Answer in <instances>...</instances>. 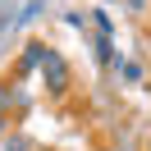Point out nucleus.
I'll list each match as a JSON object with an SVG mask.
<instances>
[{"label": "nucleus", "mask_w": 151, "mask_h": 151, "mask_svg": "<svg viewBox=\"0 0 151 151\" xmlns=\"http://www.w3.org/2000/svg\"><path fill=\"white\" fill-rule=\"evenodd\" d=\"M128 9H133V14H142V9H147V0H128Z\"/></svg>", "instance_id": "0eeeda50"}, {"label": "nucleus", "mask_w": 151, "mask_h": 151, "mask_svg": "<svg viewBox=\"0 0 151 151\" xmlns=\"http://www.w3.org/2000/svg\"><path fill=\"white\" fill-rule=\"evenodd\" d=\"M114 64H119L124 83H142V64H137V60H114Z\"/></svg>", "instance_id": "20e7f679"}, {"label": "nucleus", "mask_w": 151, "mask_h": 151, "mask_svg": "<svg viewBox=\"0 0 151 151\" xmlns=\"http://www.w3.org/2000/svg\"><path fill=\"white\" fill-rule=\"evenodd\" d=\"M92 50H96V64H101V69L114 64V41L105 37V32H96V37H92Z\"/></svg>", "instance_id": "7ed1b4c3"}, {"label": "nucleus", "mask_w": 151, "mask_h": 151, "mask_svg": "<svg viewBox=\"0 0 151 151\" xmlns=\"http://www.w3.org/2000/svg\"><path fill=\"white\" fill-rule=\"evenodd\" d=\"M46 41H41V37H32L28 41V46H23V55H19V78H32V73H37V69H41V60H46Z\"/></svg>", "instance_id": "f03ea898"}, {"label": "nucleus", "mask_w": 151, "mask_h": 151, "mask_svg": "<svg viewBox=\"0 0 151 151\" xmlns=\"http://www.w3.org/2000/svg\"><path fill=\"white\" fill-rule=\"evenodd\" d=\"M5 151H32V142H28V137H19V133H14V137H5Z\"/></svg>", "instance_id": "39448f33"}, {"label": "nucleus", "mask_w": 151, "mask_h": 151, "mask_svg": "<svg viewBox=\"0 0 151 151\" xmlns=\"http://www.w3.org/2000/svg\"><path fill=\"white\" fill-rule=\"evenodd\" d=\"M37 73H41V83H46V96L60 101V96L69 92V60L60 55V50H46V60H41Z\"/></svg>", "instance_id": "f257e3e1"}, {"label": "nucleus", "mask_w": 151, "mask_h": 151, "mask_svg": "<svg viewBox=\"0 0 151 151\" xmlns=\"http://www.w3.org/2000/svg\"><path fill=\"white\" fill-rule=\"evenodd\" d=\"M0 133H5V110H0Z\"/></svg>", "instance_id": "6e6552de"}, {"label": "nucleus", "mask_w": 151, "mask_h": 151, "mask_svg": "<svg viewBox=\"0 0 151 151\" xmlns=\"http://www.w3.org/2000/svg\"><path fill=\"white\" fill-rule=\"evenodd\" d=\"M37 14H41V0H28V9L19 14V23H28V19H37Z\"/></svg>", "instance_id": "423d86ee"}]
</instances>
